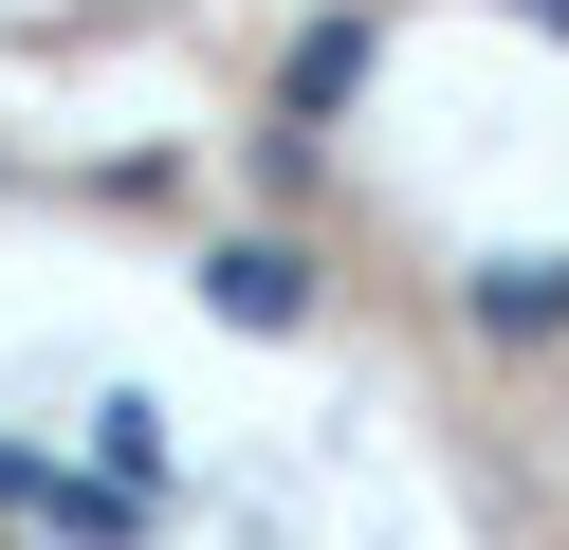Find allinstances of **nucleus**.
Wrapping results in <instances>:
<instances>
[{
  "instance_id": "1",
  "label": "nucleus",
  "mask_w": 569,
  "mask_h": 550,
  "mask_svg": "<svg viewBox=\"0 0 569 550\" xmlns=\"http://www.w3.org/2000/svg\"><path fill=\"white\" fill-rule=\"evenodd\" d=\"M202 276H221V312H239V330H295V312H312V276H295L276 239H221Z\"/></svg>"
},
{
  "instance_id": "2",
  "label": "nucleus",
  "mask_w": 569,
  "mask_h": 550,
  "mask_svg": "<svg viewBox=\"0 0 569 550\" xmlns=\"http://www.w3.org/2000/svg\"><path fill=\"white\" fill-rule=\"evenodd\" d=\"M569 312V257H515V276H478V330H551Z\"/></svg>"
}]
</instances>
